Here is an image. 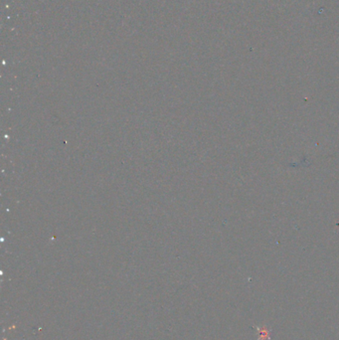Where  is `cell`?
I'll return each instance as SVG.
<instances>
[{"instance_id":"1","label":"cell","mask_w":339,"mask_h":340,"mask_svg":"<svg viewBox=\"0 0 339 340\" xmlns=\"http://www.w3.org/2000/svg\"><path fill=\"white\" fill-rule=\"evenodd\" d=\"M259 333V340H266V339H271L270 337V332L271 330H267L266 328H259L257 327Z\"/></svg>"}]
</instances>
